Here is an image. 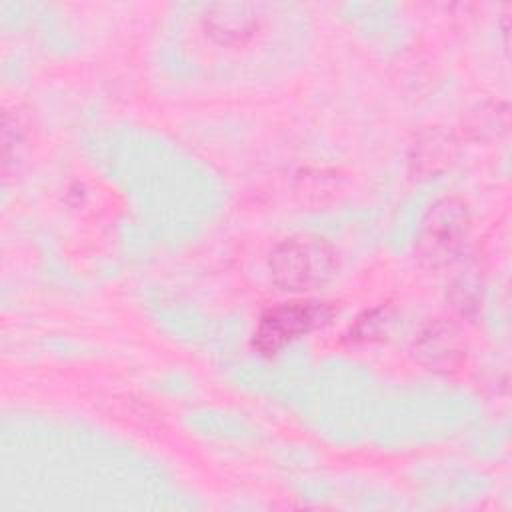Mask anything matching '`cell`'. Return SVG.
<instances>
[{
	"label": "cell",
	"mask_w": 512,
	"mask_h": 512,
	"mask_svg": "<svg viewBox=\"0 0 512 512\" xmlns=\"http://www.w3.org/2000/svg\"><path fill=\"white\" fill-rule=\"evenodd\" d=\"M334 268L332 250L310 238H292L282 242L270 258L274 280L286 290H312L326 282Z\"/></svg>",
	"instance_id": "obj_1"
},
{
	"label": "cell",
	"mask_w": 512,
	"mask_h": 512,
	"mask_svg": "<svg viewBox=\"0 0 512 512\" xmlns=\"http://www.w3.org/2000/svg\"><path fill=\"white\" fill-rule=\"evenodd\" d=\"M318 320V308L310 302H288L268 310L256 330V346L276 352L290 340L308 332Z\"/></svg>",
	"instance_id": "obj_2"
}]
</instances>
